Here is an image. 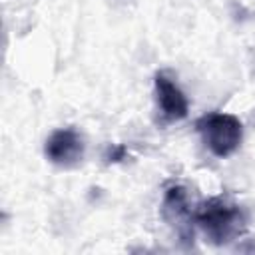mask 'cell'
Returning a JSON list of instances; mask_svg holds the SVG:
<instances>
[{"label":"cell","mask_w":255,"mask_h":255,"mask_svg":"<svg viewBox=\"0 0 255 255\" xmlns=\"http://www.w3.org/2000/svg\"><path fill=\"white\" fill-rule=\"evenodd\" d=\"M193 223L211 245H227L237 239L247 225L245 211L229 197L215 195L193 209Z\"/></svg>","instance_id":"obj_1"},{"label":"cell","mask_w":255,"mask_h":255,"mask_svg":"<svg viewBox=\"0 0 255 255\" xmlns=\"http://www.w3.org/2000/svg\"><path fill=\"white\" fill-rule=\"evenodd\" d=\"M195 129L199 131L205 147L215 157H229L239 149L243 141V124L233 114H225V112L205 114L195 122Z\"/></svg>","instance_id":"obj_2"},{"label":"cell","mask_w":255,"mask_h":255,"mask_svg":"<svg viewBox=\"0 0 255 255\" xmlns=\"http://www.w3.org/2000/svg\"><path fill=\"white\" fill-rule=\"evenodd\" d=\"M161 215L177 233L181 243H193V209L189 193L183 185H169L163 193Z\"/></svg>","instance_id":"obj_3"},{"label":"cell","mask_w":255,"mask_h":255,"mask_svg":"<svg viewBox=\"0 0 255 255\" xmlns=\"http://www.w3.org/2000/svg\"><path fill=\"white\" fill-rule=\"evenodd\" d=\"M84 137L74 128L54 129L44 143V155L60 167H76L84 159Z\"/></svg>","instance_id":"obj_4"},{"label":"cell","mask_w":255,"mask_h":255,"mask_svg":"<svg viewBox=\"0 0 255 255\" xmlns=\"http://www.w3.org/2000/svg\"><path fill=\"white\" fill-rule=\"evenodd\" d=\"M153 88H155V102L157 110L167 122H177L187 118L189 114V102L181 88L163 72H157L153 78Z\"/></svg>","instance_id":"obj_5"},{"label":"cell","mask_w":255,"mask_h":255,"mask_svg":"<svg viewBox=\"0 0 255 255\" xmlns=\"http://www.w3.org/2000/svg\"><path fill=\"white\" fill-rule=\"evenodd\" d=\"M126 157H128V147H126L124 143H114V145H108L106 155H104L106 163H120V161H124Z\"/></svg>","instance_id":"obj_6"}]
</instances>
